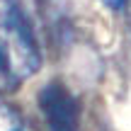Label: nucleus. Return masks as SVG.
I'll use <instances>...</instances> for the list:
<instances>
[{"label":"nucleus","mask_w":131,"mask_h":131,"mask_svg":"<svg viewBox=\"0 0 131 131\" xmlns=\"http://www.w3.org/2000/svg\"><path fill=\"white\" fill-rule=\"evenodd\" d=\"M41 66V53L17 0H0V92H12Z\"/></svg>","instance_id":"nucleus-1"},{"label":"nucleus","mask_w":131,"mask_h":131,"mask_svg":"<svg viewBox=\"0 0 131 131\" xmlns=\"http://www.w3.org/2000/svg\"><path fill=\"white\" fill-rule=\"evenodd\" d=\"M39 107L44 112L49 131H80L78 102L61 83H49L39 92Z\"/></svg>","instance_id":"nucleus-2"},{"label":"nucleus","mask_w":131,"mask_h":131,"mask_svg":"<svg viewBox=\"0 0 131 131\" xmlns=\"http://www.w3.org/2000/svg\"><path fill=\"white\" fill-rule=\"evenodd\" d=\"M0 131H34V129L15 107H10L5 100H0Z\"/></svg>","instance_id":"nucleus-3"},{"label":"nucleus","mask_w":131,"mask_h":131,"mask_svg":"<svg viewBox=\"0 0 131 131\" xmlns=\"http://www.w3.org/2000/svg\"><path fill=\"white\" fill-rule=\"evenodd\" d=\"M102 3L107 5L109 10H124V7L131 3V0H102Z\"/></svg>","instance_id":"nucleus-4"}]
</instances>
